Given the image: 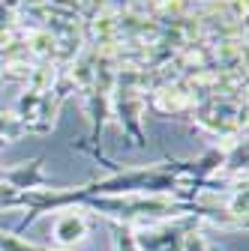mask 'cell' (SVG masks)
<instances>
[{
  "label": "cell",
  "instance_id": "cell-1",
  "mask_svg": "<svg viewBox=\"0 0 249 251\" xmlns=\"http://www.w3.org/2000/svg\"><path fill=\"white\" fill-rule=\"evenodd\" d=\"M54 236L60 242H75V239L84 236V222H81V218H75V215L60 218V222L54 225Z\"/></svg>",
  "mask_w": 249,
  "mask_h": 251
}]
</instances>
